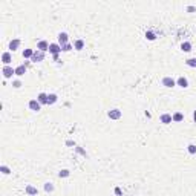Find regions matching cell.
<instances>
[{"mask_svg": "<svg viewBox=\"0 0 196 196\" xmlns=\"http://www.w3.org/2000/svg\"><path fill=\"white\" fill-rule=\"evenodd\" d=\"M2 74H3V78L5 80H9L15 75V68L12 66H3L2 68Z\"/></svg>", "mask_w": 196, "mask_h": 196, "instance_id": "6da1fadb", "label": "cell"}, {"mask_svg": "<svg viewBox=\"0 0 196 196\" xmlns=\"http://www.w3.org/2000/svg\"><path fill=\"white\" fill-rule=\"evenodd\" d=\"M44 57H46V52H41V51H34V55L31 58L32 63H41V61L44 60Z\"/></svg>", "mask_w": 196, "mask_h": 196, "instance_id": "7a4b0ae2", "label": "cell"}, {"mask_svg": "<svg viewBox=\"0 0 196 196\" xmlns=\"http://www.w3.org/2000/svg\"><path fill=\"white\" fill-rule=\"evenodd\" d=\"M161 84L164 86V87H175L176 86V80H173L172 77H164L163 80H161Z\"/></svg>", "mask_w": 196, "mask_h": 196, "instance_id": "3957f363", "label": "cell"}, {"mask_svg": "<svg viewBox=\"0 0 196 196\" xmlns=\"http://www.w3.org/2000/svg\"><path fill=\"white\" fill-rule=\"evenodd\" d=\"M49 54L52 55H60L61 54V46L58 43H51L49 44Z\"/></svg>", "mask_w": 196, "mask_h": 196, "instance_id": "277c9868", "label": "cell"}, {"mask_svg": "<svg viewBox=\"0 0 196 196\" xmlns=\"http://www.w3.org/2000/svg\"><path fill=\"white\" fill-rule=\"evenodd\" d=\"M107 117H109L110 120H120V118L123 117V112H121L120 109H112V110L107 112Z\"/></svg>", "mask_w": 196, "mask_h": 196, "instance_id": "5b68a950", "label": "cell"}, {"mask_svg": "<svg viewBox=\"0 0 196 196\" xmlns=\"http://www.w3.org/2000/svg\"><path fill=\"white\" fill-rule=\"evenodd\" d=\"M11 61H12V54H11V52H3V54H2V63H3V66H11Z\"/></svg>", "mask_w": 196, "mask_h": 196, "instance_id": "8992f818", "label": "cell"}, {"mask_svg": "<svg viewBox=\"0 0 196 196\" xmlns=\"http://www.w3.org/2000/svg\"><path fill=\"white\" fill-rule=\"evenodd\" d=\"M49 41H46V40H40L38 43H37V51H41V52H48L49 51Z\"/></svg>", "mask_w": 196, "mask_h": 196, "instance_id": "52a82bcc", "label": "cell"}, {"mask_svg": "<svg viewBox=\"0 0 196 196\" xmlns=\"http://www.w3.org/2000/svg\"><path fill=\"white\" fill-rule=\"evenodd\" d=\"M25 192H26L28 196H37L38 195V189H37V187H34V185H31V184H28L25 187Z\"/></svg>", "mask_w": 196, "mask_h": 196, "instance_id": "ba28073f", "label": "cell"}, {"mask_svg": "<svg viewBox=\"0 0 196 196\" xmlns=\"http://www.w3.org/2000/svg\"><path fill=\"white\" fill-rule=\"evenodd\" d=\"M69 43V35L68 32H60L58 34V44L60 46H65V44Z\"/></svg>", "mask_w": 196, "mask_h": 196, "instance_id": "9c48e42d", "label": "cell"}, {"mask_svg": "<svg viewBox=\"0 0 196 196\" xmlns=\"http://www.w3.org/2000/svg\"><path fill=\"white\" fill-rule=\"evenodd\" d=\"M28 107H29L32 112H38V110L41 109V104H40L37 100H31V101L28 103Z\"/></svg>", "mask_w": 196, "mask_h": 196, "instance_id": "30bf717a", "label": "cell"}, {"mask_svg": "<svg viewBox=\"0 0 196 196\" xmlns=\"http://www.w3.org/2000/svg\"><path fill=\"white\" fill-rule=\"evenodd\" d=\"M20 44H22L20 38H14V40H11V41H9V51H11V52L17 51V49L20 48Z\"/></svg>", "mask_w": 196, "mask_h": 196, "instance_id": "8fae6325", "label": "cell"}, {"mask_svg": "<svg viewBox=\"0 0 196 196\" xmlns=\"http://www.w3.org/2000/svg\"><path fill=\"white\" fill-rule=\"evenodd\" d=\"M176 86H179L182 89H187V87H189V80H187L185 77H179L176 80Z\"/></svg>", "mask_w": 196, "mask_h": 196, "instance_id": "7c38bea8", "label": "cell"}, {"mask_svg": "<svg viewBox=\"0 0 196 196\" xmlns=\"http://www.w3.org/2000/svg\"><path fill=\"white\" fill-rule=\"evenodd\" d=\"M159 121L163 124H170V123H173V118H172L170 113H163L161 117H159Z\"/></svg>", "mask_w": 196, "mask_h": 196, "instance_id": "4fadbf2b", "label": "cell"}, {"mask_svg": "<svg viewBox=\"0 0 196 196\" xmlns=\"http://www.w3.org/2000/svg\"><path fill=\"white\" fill-rule=\"evenodd\" d=\"M26 72H28V68H26L25 65H20V66L15 68V75L17 77H23Z\"/></svg>", "mask_w": 196, "mask_h": 196, "instance_id": "5bb4252c", "label": "cell"}, {"mask_svg": "<svg viewBox=\"0 0 196 196\" xmlns=\"http://www.w3.org/2000/svg\"><path fill=\"white\" fill-rule=\"evenodd\" d=\"M48 95L49 94H46V92H40L38 94V97H37V101L43 106V104H48Z\"/></svg>", "mask_w": 196, "mask_h": 196, "instance_id": "9a60e30c", "label": "cell"}, {"mask_svg": "<svg viewBox=\"0 0 196 196\" xmlns=\"http://www.w3.org/2000/svg\"><path fill=\"white\" fill-rule=\"evenodd\" d=\"M74 49L75 51H83L84 49V40H81V38L75 40L74 41Z\"/></svg>", "mask_w": 196, "mask_h": 196, "instance_id": "2e32d148", "label": "cell"}, {"mask_svg": "<svg viewBox=\"0 0 196 196\" xmlns=\"http://www.w3.org/2000/svg\"><path fill=\"white\" fill-rule=\"evenodd\" d=\"M32 55H34V49H25L23 52H22V57L25 58V60H31L32 58Z\"/></svg>", "mask_w": 196, "mask_h": 196, "instance_id": "e0dca14e", "label": "cell"}, {"mask_svg": "<svg viewBox=\"0 0 196 196\" xmlns=\"http://www.w3.org/2000/svg\"><path fill=\"white\" fill-rule=\"evenodd\" d=\"M181 51L182 52H190L192 51V43L190 41H182L181 43Z\"/></svg>", "mask_w": 196, "mask_h": 196, "instance_id": "ac0fdd59", "label": "cell"}, {"mask_svg": "<svg viewBox=\"0 0 196 196\" xmlns=\"http://www.w3.org/2000/svg\"><path fill=\"white\" fill-rule=\"evenodd\" d=\"M58 101V97L55 94H49L48 95V106H52V104H55Z\"/></svg>", "mask_w": 196, "mask_h": 196, "instance_id": "d6986e66", "label": "cell"}, {"mask_svg": "<svg viewBox=\"0 0 196 196\" xmlns=\"http://www.w3.org/2000/svg\"><path fill=\"white\" fill-rule=\"evenodd\" d=\"M172 118H173V123H181V121L184 120V115H182L181 112H175V113L172 115Z\"/></svg>", "mask_w": 196, "mask_h": 196, "instance_id": "ffe728a7", "label": "cell"}, {"mask_svg": "<svg viewBox=\"0 0 196 196\" xmlns=\"http://www.w3.org/2000/svg\"><path fill=\"white\" fill-rule=\"evenodd\" d=\"M43 189H44V192H46V193H52V192H54V189H55V187H54V184H52V182H46V184H44V187H43Z\"/></svg>", "mask_w": 196, "mask_h": 196, "instance_id": "44dd1931", "label": "cell"}, {"mask_svg": "<svg viewBox=\"0 0 196 196\" xmlns=\"http://www.w3.org/2000/svg\"><path fill=\"white\" fill-rule=\"evenodd\" d=\"M146 38L150 40V41H153V40H156V34H155L153 31H147V32H146Z\"/></svg>", "mask_w": 196, "mask_h": 196, "instance_id": "7402d4cb", "label": "cell"}, {"mask_svg": "<svg viewBox=\"0 0 196 196\" xmlns=\"http://www.w3.org/2000/svg\"><path fill=\"white\" fill-rule=\"evenodd\" d=\"M185 65L189 68H196V57L195 58H187L185 60Z\"/></svg>", "mask_w": 196, "mask_h": 196, "instance_id": "603a6c76", "label": "cell"}, {"mask_svg": "<svg viewBox=\"0 0 196 196\" xmlns=\"http://www.w3.org/2000/svg\"><path fill=\"white\" fill-rule=\"evenodd\" d=\"M69 175H70V172L68 170V168H63V170L58 172V178H68Z\"/></svg>", "mask_w": 196, "mask_h": 196, "instance_id": "cb8c5ba5", "label": "cell"}, {"mask_svg": "<svg viewBox=\"0 0 196 196\" xmlns=\"http://www.w3.org/2000/svg\"><path fill=\"white\" fill-rule=\"evenodd\" d=\"M0 172H2L3 175H9V173H11V168L3 164V166H0Z\"/></svg>", "mask_w": 196, "mask_h": 196, "instance_id": "d4e9b609", "label": "cell"}, {"mask_svg": "<svg viewBox=\"0 0 196 196\" xmlns=\"http://www.w3.org/2000/svg\"><path fill=\"white\" fill-rule=\"evenodd\" d=\"M187 152H189L190 155H196V146L195 144H189L187 146Z\"/></svg>", "mask_w": 196, "mask_h": 196, "instance_id": "484cf974", "label": "cell"}, {"mask_svg": "<svg viewBox=\"0 0 196 196\" xmlns=\"http://www.w3.org/2000/svg\"><path fill=\"white\" fill-rule=\"evenodd\" d=\"M70 49H74V46L70 43H68V44H65V46H61V52H69Z\"/></svg>", "mask_w": 196, "mask_h": 196, "instance_id": "4316f807", "label": "cell"}, {"mask_svg": "<svg viewBox=\"0 0 196 196\" xmlns=\"http://www.w3.org/2000/svg\"><path fill=\"white\" fill-rule=\"evenodd\" d=\"M12 87L20 89V87H22V81H20V80H14V81H12Z\"/></svg>", "mask_w": 196, "mask_h": 196, "instance_id": "83f0119b", "label": "cell"}, {"mask_svg": "<svg viewBox=\"0 0 196 196\" xmlns=\"http://www.w3.org/2000/svg\"><path fill=\"white\" fill-rule=\"evenodd\" d=\"M195 11H196L195 6H187V12H195Z\"/></svg>", "mask_w": 196, "mask_h": 196, "instance_id": "f1b7e54d", "label": "cell"}, {"mask_svg": "<svg viewBox=\"0 0 196 196\" xmlns=\"http://www.w3.org/2000/svg\"><path fill=\"white\" fill-rule=\"evenodd\" d=\"M115 193H117V195H121V190L118 189V187H117V189H115Z\"/></svg>", "mask_w": 196, "mask_h": 196, "instance_id": "f546056e", "label": "cell"}, {"mask_svg": "<svg viewBox=\"0 0 196 196\" xmlns=\"http://www.w3.org/2000/svg\"><path fill=\"white\" fill-rule=\"evenodd\" d=\"M193 121L196 123V110H193Z\"/></svg>", "mask_w": 196, "mask_h": 196, "instance_id": "4dcf8cb0", "label": "cell"}]
</instances>
